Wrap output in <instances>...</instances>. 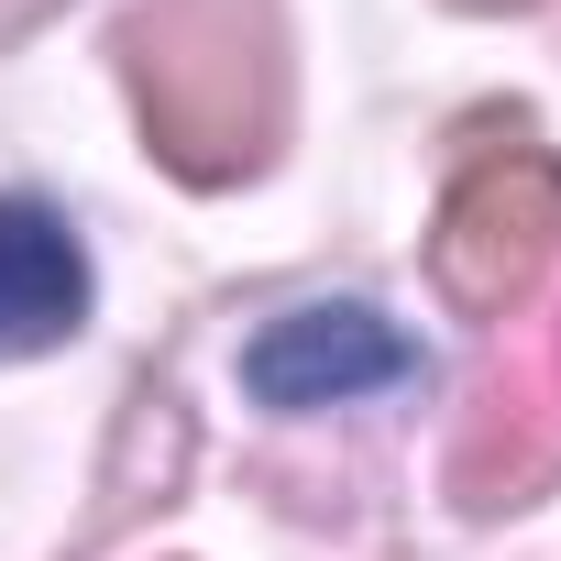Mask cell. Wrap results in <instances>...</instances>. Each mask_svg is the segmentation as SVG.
Here are the masks:
<instances>
[{
    "mask_svg": "<svg viewBox=\"0 0 561 561\" xmlns=\"http://www.w3.org/2000/svg\"><path fill=\"white\" fill-rule=\"evenodd\" d=\"M122 78L154 154L187 187H231L275 154L287 122V34L275 0H144L122 23Z\"/></svg>",
    "mask_w": 561,
    "mask_h": 561,
    "instance_id": "1",
    "label": "cell"
},
{
    "mask_svg": "<svg viewBox=\"0 0 561 561\" xmlns=\"http://www.w3.org/2000/svg\"><path fill=\"white\" fill-rule=\"evenodd\" d=\"M561 253V165L528 144V122L484 133V154L451 176L440 198V231H430V275L440 298L473 309V320H506Z\"/></svg>",
    "mask_w": 561,
    "mask_h": 561,
    "instance_id": "2",
    "label": "cell"
},
{
    "mask_svg": "<svg viewBox=\"0 0 561 561\" xmlns=\"http://www.w3.org/2000/svg\"><path fill=\"white\" fill-rule=\"evenodd\" d=\"M419 353L375 320V309H287V320H264L253 353H242V386L264 408H342L364 386H408Z\"/></svg>",
    "mask_w": 561,
    "mask_h": 561,
    "instance_id": "3",
    "label": "cell"
},
{
    "mask_svg": "<svg viewBox=\"0 0 561 561\" xmlns=\"http://www.w3.org/2000/svg\"><path fill=\"white\" fill-rule=\"evenodd\" d=\"M89 309V264L78 242L34 209V198H0V364L12 353H56Z\"/></svg>",
    "mask_w": 561,
    "mask_h": 561,
    "instance_id": "4",
    "label": "cell"
},
{
    "mask_svg": "<svg viewBox=\"0 0 561 561\" xmlns=\"http://www.w3.org/2000/svg\"><path fill=\"white\" fill-rule=\"evenodd\" d=\"M462 12H528V0H462Z\"/></svg>",
    "mask_w": 561,
    "mask_h": 561,
    "instance_id": "5",
    "label": "cell"
}]
</instances>
